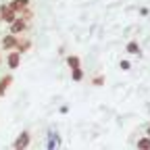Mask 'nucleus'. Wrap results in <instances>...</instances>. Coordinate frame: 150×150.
Returning a JSON list of instances; mask_svg holds the SVG:
<instances>
[{
    "label": "nucleus",
    "instance_id": "1",
    "mask_svg": "<svg viewBox=\"0 0 150 150\" xmlns=\"http://www.w3.org/2000/svg\"><path fill=\"white\" fill-rule=\"evenodd\" d=\"M29 142H31V134L25 129V131H21V134L17 136V140L13 142V150H25V148L29 146Z\"/></svg>",
    "mask_w": 150,
    "mask_h": 150
},
{
    "label": "nucleus",
    "instance_id": "2",
    "mask_svg": "<svg viewBox=\"0 0 150 150\" xmlns=\"http://www.w3.org/2000/svg\"><path fill=\"white\" fill-rule=\"evenodd\" d=\"M27 27H29V21H25V19H15V23L8 25V33L11 35H19V33H23Z\"/></svg>",
    "mask_w": 150,
    "mask_h": 150
},
{
    "label": "nucleus",
    "instance_id": "3",
    "mask_svg": "<svg viewBox=\"0 0 150 150\" xmlns=\"http://www.w3.org/2000/svg\"><path fill=\"white\" fill-rule=\"evenodd\" d=\"M15 19H17V15L8 8V2H4V4H0V21L2 23H15Z\"/></svg>",
    "mask_w": 150,
    "mask_h": 150
},
{
    "label": "nucleus",
    "instance_id": "4",
    "mask_svg": "<svg viewBox=\"0 0 150 150\" xmlns=\"http://www.w3.org/2000/svg\"><path fill=\"white\" fill-rule=\"evenodd\" d=\"M31 46H33V42L29 40V38H17V52L19 54H23V52H29L31 50Z\"/></svg>",
    "mask_w": 150,
    "mask_h": 150
},
{
    "label": "nucleus",
    "instance_id": "5",
    "mask_svg": "<svg viewBox=\"0 0 150 150\" xmlns=\"http://www.w3.org/2000/svg\"><path fill=\"white\" fill-rule=\"evenodd\" d=\"M0 46H2L6 52L15 50V48H17V35H11V33H6V35L2 38V42H0Z\"/></svg>",
    "mask_w": 150,
    "mask_h": 150
},
{
    "label": "nucleus",
    "instance_id": "6",
    "mask_svg": "<svg viewBox=\"0 0 150 150\" xmlns=\"http://www.w3.org/2000/svg\"><path fill=\"white\" fill-rule=\"evenodd\" d=\"M6 65H8V69H17L19 65H21V54H19L17 50H11L8 56H6Z\"/></svg>",
    "mask_w": 150,
    "mask_h": 150
},
{
    "label": "nucleus",
    "instance_id": "7",
    "mask_svg": "<svg viewBox=\"0 0 150 150\" xmlns=\"http://www.w3.org/2000/svg\"><path fill=\"white\" fill-rule=\"evenodd\" d=\"M59 146H61V136L54 129H50L48 131V150H59Z\"/></svg>",
    "mask_w": 150,
    "mask_h": 150
},
{
    "label": "nucleus",
    "instance_id": "8",
    "mask_svg": "<svg viewBox=\"0 0 150 150\" xmlns=\"http://www.w3.org/2000/svg\"><path fill=\"white\" fill-rule=\"evenodd\" d=\"M31 4V0H11V2H8V8L17 15L19 11H23V8H27Z\"/></svg>",
    "mask_w": 150,
    "mask_h": 150
},
{
    "label": "nucleus",
    "instance_id": "9",
    "mask_svg": "<svg viewBox=\"0 0 150 150\" xmlns=\"http://www.w3.org/2000/svg\"><path fill=\"white\" fill-rule=\"evenodd\" d=\"M67 65L71 67V71L73 69H79L81 67V59H79V56H75V54H71V56H67Z\"/></svg>",
    "mask_w": 150,
    "mask_h": 150
},
{
    "label": "nucleus",
    "instance_id": "10",
    "mask_svg": "<svg viewBox=\"0 0 150 150\" xmlns=\"http://www.w3.org/2000/svg\"><path fill=\"white\" fill-rule=\"evenodd\" d=\"M17 15H19L17 19H25V21H31V19H33V11H31L29 6H27V8H23V11H19Z\"/></svg>",
    "mask_w": 150,
    "mask_h": 150
},
{
    "label": "nucleus",
    "instance_id": "11",
    "mask_svg": "<svg viewBox=\"0 0 150 150\" xmlns=\"http://www.w3.org/2000/svg\"><path fill=\"white\" fill-rule=\"evenodd\" d=\"M11 83H13V75H11V73H6V75H4V77H2V79H0V86H2V90L6 92V90L11 88Z\"/></svg>",
    "mask_w": 150,
    "mask_h": 150
},
{
    "label": "nucleus",
    "instance_id": "12",
    "mask_svg": "<svg viewBox=\"0 0 150 150\" xmlns=\"http://www.w3.org/2000/svg\"><path fill=\"white\" fill-rule=\"evenodd\" d=\"M136 146H138V150H150V138H140Z\"/></svg>",
    "mask_w": 150,
    "mask_h": 150
},
{
    "label": "nucleus",
    "instance_id": "13",
    "mask_svg": "<svg viewBox=\"0 0 150 150\" xmlns=\"http://www.w3.org/2000/svg\"><path fill=\"white\" fill-rule=\"evenodd\" d=\"M71 79H73V81H81V79H83V71H81V67L71 71Z\"/></svg>",
    "mask_w": 150,
    "mask_h": 150
},
{
    "label": "nucleus",
    "instance_id": "14",
    "mask_svg": "<svg viewBox=\"0 0 150 150\" xmlns=\"http://www.w3.org/2000/svg\"><path fill=\"white\" fill-rule=\"evenodd\" d=\"M127 52H131V54H140V46H138L136 42H129V44H127Z\"/></svg>",
    "mask_w": 150,
    "mask_h": 150
},
{
    "label": "nucleus",
    "instance_id": "15",
    "mask_svg": "<svg viewBox=\"0 0 150 150\" xmlns=\"http://www.w3.org/2000/svg\"><path fill=\"white\" fill-rule=\"evenodd\" d=\"M104 83V75H98V77L92 79V86H102Z\"/></svg>",
    "mask_w": 150,
    "mask_h": 150
},
{
    "label": "nucleus",
    "instance_id": "16",
    "mask_svg": "<svg viewBox=\"0 0 150 150\" xmlns=\"http://www.w3.org/2000/svg\"><path fill=\"white\" fill-rule=\"evenodd\" d=\"M119 67H121L123 71H129V67H131V63H129V61H121V63H119Z\"/></svg>",
    "mask_w": 150,
    "mask_h": 150
},
{
    "label": "nucleus",
    "instance_id": "17",
    "mask_svg": "<svg viewBox=\"0 0 150 150\" xmlns=\"http://www.w3.org/2000/svg\"><path fill=\"white\" fill-rule=\"evenodd\" d=\"M4 94H6V92L2 90V86H0V98H2V96H4Z\"/></svg>",
    "mask_w": 150,
    "mask_h": 150
},
{
    "label": "nucleus",
    "instance_id": "18",
    "mask_svg": "<svg viewBox=\"0 0 150 150\" xmlns=\"http://www.w3.org/2000/svg\"><path fill=\"white\" fill-rule=\"evenodd\" d=\"M146 138H150V127H148V136H146Z\"/></svg>",
    "mask_w": 150,
    "mask_h": 150
},
{
    "label": "nucleus",
    "instance_id": "19",
    "mask_svg": "<svg viewBox=\"0 0 150 150\" xmlns=\"http://www.w3.org/2000/svg\"><path fill=\"white\" fill-rule=\"evenodd\" d=\"M0 61H2V59H0Z\"/></svg>",
    "mask_w": 150,
    "mask_h": 150
}]
</instances>
